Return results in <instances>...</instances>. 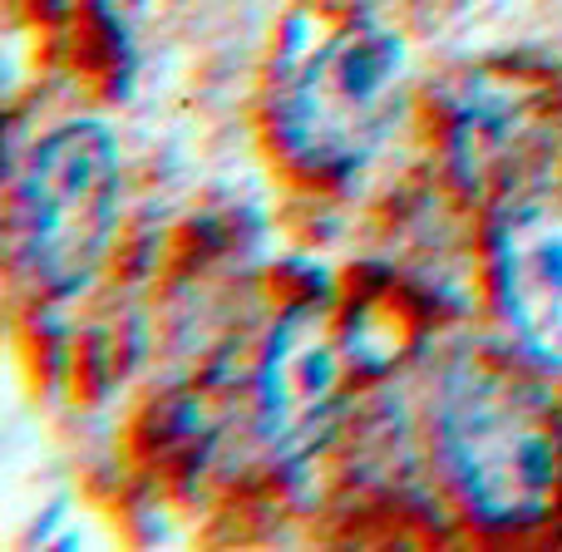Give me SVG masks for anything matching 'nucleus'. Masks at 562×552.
<instances>
[{"label":"nucleus","instance_id":"obj_5","mask_svg":"<svg viewBox=\"0 0 562 552\" xmlns=\"http://www.w3.org/2000/svg\"><path fill=\"white\" fill-rule=\"evenodd\" d=\"M494 291L518 346L562 370V198H518L498 213Z\"/></svg>","mask_w":562,"mask_h":552},{"label":"nucleus","instance_id":"obj_4","mask_svg":"<svg viewBox=\"0 0 562 552\" xmlns=\"http://www.w3.org/2000/svg\"><path fill=\"white\" fill-rule=\"evenodd\" d=\"M262 439L281 464H301L326 444L340 415V330L326 306H296L267 340L257 380Z\"/></svg>","mask_w":562,"mask_h":552},{"label":"nucleus","instance_id":"obj_3","mask_svg":"<svg viewBox=\"0 0 562 552\" xmlns=\"http://www.w3.org/2000/svg\"><path fill=\"white\" fill-rule=\"evenodd\" d=\"M119 207V148L99 124L40 138L15 183L20 267L45 291H75L109 247Z\"/></svg>","mask_w":562,"mask_h":552},{"label":"nucleus","instance_id":"obj_2","mask_svg":"<svg viewBox=\"0 0 562 552\" xmlns=\"http://www.w3.org/2000/svg\"><path fill=\"white\" fill-rule=\"evenodd\" d=\"M405 89V45L380 25L330 35L277 99V138L306 173L340 178L385 138Z\"/></svg>","mask_w":562,"mask_h":552},{"label":"nucleus","instance_id":"obj_1","mask_svg":"<svg viewBox=\"0 0 562 552\" xmlns=\"http://www.w3.org/2000/svg\"><path fill=\"white\" fill-rule=\"evenodd\" d=\"M439 444L488 528H533L562 504V409L524 365L469 350L439 390Z\"/></svg>","mask_w":562,"mask_h":552}]
</instances>
